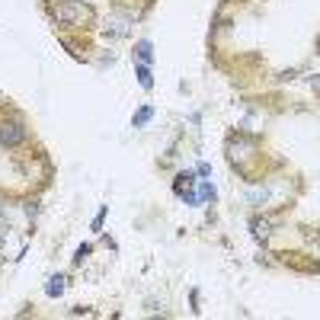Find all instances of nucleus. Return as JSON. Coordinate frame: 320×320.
Instances as JSON below:
<instances>
[{"label":"nucleus","instance_id":"ddd939ff","mask_svg":"<svg viewBox=\"0 0 320 320\" xmlns=\"http://www.w3.org/2000/svg\"><path fill=\"white\" fill-rule=\"evenodd\" d=\"M310 86H314V90L320 93V77H314V80H310Z\"/></svg>","mask_w":320,"mask_h":320},{"label":"nucleus","instance_id":"f257e3e1","mask_svg":"<svg viewBox=\"0 0 320 320\" xmlns=\"http://www.w3.org/2000/svg\"><path fill=\"white\" fill-rule=\"evenodd\" d=\"M48 10L61 26H74V29H80V26L90 23V16H93L83 0H51Z\"/></svg>","mask_w":320,"mask_h":320},{"label":"nucleus","instance_id":"1a4fd4ad","mask_svg":"<svg viewBox=\"0 0 320 320\" xmlns=\"http://www.w3.org/2000/svg\"><path fill=\"white\" fill-rule=\"evenodd\" d=\"M208 198H215V186L202 183V186H198V202H208Z\"/></svg>","mask_w":320,"mask_h":320},{"label":"nucleus","instance_id":"423d86ee","mask_svg":"<svg viewBox=\"0 0 320 320\" xmlns=\"http://www.w3.org/2000/svg\"><path fill=\"white\" fill-rule=\"evenodd\" d=\"M106 29L112 32V36H125V32H128V20H122V16H116V20H112V26H106Z\"/></svg>","mask_w":320,"mask_h":320},{"label":"nucleus","instance_id":"20e7f679","mask_svg":"<svg viewBox=\"0 0 320 320\" xmlns=\"http://www.w3.org/2000/svg\"><path fill=\"white\" fill-rule=\"evenodd\" d=\"M138 58H141V64H148L151 61V58H154V45H151V42H138Z\"/></svg>","mask_w":320,"mask_h":320},{"label":"nucleus","instance_id":"9b49d317","mask_svg":"<svg viewBox=\"0 0 320 320\" xmlns=\"http://www.w3.org/2000/svg\"><path fill=\"white\" fill-rule=\"evenodd\" d=\"M83 256H90V244H83L80 250H77V256H74V263H83Z\"/></svg>","mask_w":320,"mask_h":320},{"label":"nucleus","instance_id":"f03ea898","mask_svg":"<svg viewBox=\"0 0 320 320\" xmlns=\"http://www.w3.org/2000/svg\"><path fill=\"white\" fill-rule=\"evenodd\" d=\"M26 141V128L20 122H4L0 125V144H7V148H16V144Z\"/></svg>","mask_w":320,"mask_h":320},{"label":"nucleus","instance_id":"6e6552de","mask_svg":"<svg viewBox=\"0 0 320 320\" xmlns=\"http://www.w3.org/2000/svg\"><path fill=\"white\" fill-rule=\"evenodd\" d=\"M269 228H272V221H253V234L263 237V240L269 237Z\"/></svg>","mask_w":320,"mask_h":320},{"label":"nucleus","instance_id":"9d476101","mask_svg":"<svg viewBox=\"0 0 320 320\" xmlns=\"http://www.w3.org/2000/svg\"><path fill=\"white\" fill-rule=\"evenodd\" d=\"M7 240H10V228H0V259H7Z\"/></svg>","mask_w":320,"mask_h":320},{"label":"nucleus","instance_id":"39448f33","mask_svg":"<svg viewBox=\"0 0 320 320\" xmlns=\"http://www.w3.org/2000/svg\"><path fill=\"white\" fill-rule=\"evenodd\" d=\"M138 83H141L144 90H151V86H154V77H151V67H148V64L138 67Z\"/></svg>","mask_w":320,"mask_h":320},{"label":"nucleus","instance_id":"0eeeda50","mask_svg":"<svg viewBox=\"0 0 320 320\" xmlns=\"http://www.w3.org/2000/svg\"><path fill=\"white\" fill-rule=\"evenodd\" d=\"M151 116H154V109H151V106H144V109H138V112H135V128H141V125H148V122H151Z\"/></svg>","mask_w":320,"mask_h":320},{"label":"nucleus","instance_id":"f8f14e48","mask_svg":"<svg viewBox=\"0 0 320 320\" xmlns=\"http://www.w3.org/2000/svg\"><path fill=\"white\" fill-rule=\"evenodd\" d=\"M102 218H106V208H102L96 218H93V231H99V228H102Z\"/></svg>","mask_w":320,"mask_h":320},{"label":"nucleus","instance_id":"7ed1b4c3","mask_svg":"<svg viewBox=\"0 0 320 320\" xmlns=\"http://www.w3.org/2000/svg\"><path fill=\"white\" fill-rule=\"evenodd\" d=\"M61 291H64V279H61V275L48 279V285H45V295H48V298H58Z\"/></svg>","mask_w":320,"mask_h":320}]
</instances>
